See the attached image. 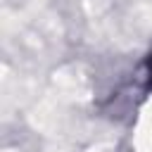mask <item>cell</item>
<instances>
[{"label":"cell","mask_w":152,"mask_h":152,"mask_svg":"<svg viewBox=\"0 0 152 152\" xmlns=\"http://www.w3.org/2000/svg\"><path fill=\"white\" fill-rule=\"evenodd\" d=\"M147 69H150V88H152V57H150V62H147Z\"/></svg>","instance_id":"obj_1"}]
</instances>
